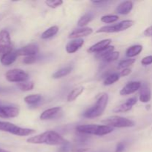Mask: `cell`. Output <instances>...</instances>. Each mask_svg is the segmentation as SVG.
Instances as JSON below:
<instances>
[{
  "instance_id": "cell-1",
  "label": "cell",
  "mask_w": 152,
  "mask_h": 152,
  "mask_svg": "<svg viewBox=\"0 0 152 152\" xmlns=\"http://www.w3.org/2000/svg\"><path fill=\"white\" fill-rule=\"evenodd\" d=\"M28 143L31 144H45L49 145H64L68 144V142L60 134L53 131L42 133L27 140Z\"/></svg>"
},
{
  "instance_id": "cell-2",
  "label": "cell",
  "mask_w": 152,
  "mask_h": 152,
  "mask_svg": "<svg viewBox=\"0 0 152 152\" xmlns=\"http://www.w3.org/2000/svg\"><path fill=\"white\" fill-rule=\"evenodd\" d=\"M108 102V95L107 94H102L97 99L94 105L88 108L84 113L83 117L92 119L98 117L103 114Z\"/></svg>"
},
{
  "instance_id": "cell-3",
  "label": "cell",
  "mask_w": 152,
  "mask_h": 152,
  "mask_svg": "<svg viewBox=\"0 0 152 152\" xmlns=\"http://www.w3.org/2000/svg\"><path fill=\"white\" fill-rule=\"evenodd\" d=\"M77 131L79 133L84 134L104 136L111 133L114 131V128L106 125H80L77 127Z\"/></svg>"
},
{
  "instance_id": "cell-4",
  "label": "cell",
  "mask_w": 152,
  "mask_h": 152,
  "mask_svg": "<svg viewBox=\"0 0 152 152\" xmlns=\"http://www.w3.org/2000/svg\"><path fill=\"white\" fill-rule=\"evenodd\" d=\"M0 131L8 132V133L13 135H17V136H29V135L34 134L36 132L34 129L21 128L13 123L4 121H0Z\"/></svg>"
},
{
  "instance_id": "cell-5",
  "label": "cell",
  "mask_w": 152,
  "mask_h": 152,
  "mask_svg": "<svg viewBox=\"0 0 152 152\" xmlns=\"http://www.w3.org/2000/svg\"><path fill=\"white\" fill-rule=\"evenodd\" d=\"M102 123L112 128H130L134 126L132 120L120 116H111L104 120Z\"/></svg>"
},
{
  "instance_id": "cell-6",
  "label": "cell",
  "mask_w": 152,
  "mask_h": 152,
  "mask_svg": "<svg viewBox=\"0 0 152 152\" xmlns=\"http://www.w3.org/2000/svg\"><path fill=\"white\" fill-rule=\"evenodd\" d=\"M134 22L132 20H124L114 25L103 26L96 31V33H117L126 31L133 26Z\"/></svg>"
},
{
  "instance_id": "cell-7",
  "label": "cell",
  "mask_w": 152,
  "mask_h": 152,
  "mask_svg": "<svg viewBox=\"0 0 152 152\" xmlns=\"http://www.w3.org/2000/svg\"><path fill=\"white\" fill-rule=\"evenodd\" d=\"M5 79L8 82L11 83H24L26 82L29 78V76L25 71L23 70L18 69H12L6 72L5 74Z\"/></svg>"
},
{
  "instance_id": "cell-8",
  "label": "cell",
  "mask_w": 152,
  "mask_h": 152,
  "mask_svg": "<svg viewBox=\"0 0 152 152\" xmlns=\"http://www.w3.org/2000/svg\"><path fill=\"white\" fill-rule=\"evenodd\" d=\"M12 43L9 33L6 30L0 31V58L12 51Z\"/></svg>"
},
{
  "instance_id": "cell-9",
  "label": "cell",
  "mask_w": 152,
  "mask_h": 152,
  "mask_svg": "<svg viewBox=\"0 0 152 152\" xmlns=\"http://www.w3.org/2000/svg\"><path fill=\"white\" fill-rule=\"evenodd\" d=\"M19 114V109L16 107L4 105L0 104V117L1 118H13Z\"/></svg>"
},
{
  "instance_id": "cell-10",
  "label": "cell",
  "mask_w": 152,
  "mask_h": 152,
  "mask_svg": "<svg viewBox=\"0 0 152 152\" xmlns=\"http://www.w3.org/2000/svg\"><path fill=\"white\" fill-rule=\"evenodd\" d=\"M18 56H36L39 53V46L35 43H31L26 46H24L22 48L16 50Z\"/></svg>"
},
{
  "instance_id": "cell-11",
  "label": "cell",
  "mask_w": 152,
  "mask_h": 152,
  "mask_svg": "<svg viewBox=\"0 0 152 152\" xmlns=\"http://www.w3.org/2000/svg\"><path fill=\"white\" fill-rule=\"evenodd\" d=\"M141 86H142V83H141L140 82H130V83L126 84V86L121 89V91H120V95L124 96V95H129L135 93V92L137 91L138 90L140 89Z\"/></svg>"
},
{
  "instance_id": "cell-12",
  "label": "cell",
  "mask_w": 152,
  "mask_h": 152,
  "mask_svg": "<svg viewBox=\"0 0 152 152\" xmlns=\"http://www.w3.org/2000/svg\"><path fill=\"white\" fill-rule=\"evenodd\" d=\"M137 102V97H132L130 99H128L126 102L122 103L121 105H118L116 107L113 111L115 113H123V112H127V111H130L132 108V107L135 105Z\"/></svg>"
},
{
  "instance_id": "cell-13",
  "label": "cell",
  "mask_w": 152,
  "mask_h": 152,
  "mask_svg": "<svg viewBox=\"0 0 152 152\" xmlns=\"http://www.w3.org/2000/svg\"><path fill=\"white\" fill-rule=\"evenodd\" d=\"M93 33V29L91 28H88V27H86V28H78V29L74 30L73 32L68 36V38L70 39H81L82 37H87V36L91 35Z\"/></svg>"
},
{
  "instance_id": "cell-14",
  "label": "cell",
  "mask_w": 152,
  "mask_h": 152,
  "mask_svg": "<svg viewBox=\"0 0 152 152\" xmlns=\"http://www.w3.org/2000/svg\"><path fill=\"white\" fill-rule=\"evenodd\" d=\"M111 39H103L102 40V41L96 43V44L94 45H92L91 48H89V49L88 50V52L90 53H99V52L103 50L104 49H105L106 48H108V46H110V44H111Z\"/></svg>"
},
{
  "instance_id": "cell-15",
  "label": "cell",
  "mask_w": 152,
  "mask_h": 152,
  "mask_svg": "<svg viewBox=\"0 0 152 152\" xmlns=\"http://www.w3.org/2000/svg\"><path fill=\"white\" fill-rule=\"evenodd\" d=\"M83 45H84V40L83 39H76L69 42L66 45L65 49L68 53H74L81 48Z\"/></svg>"
},
{
  "instance_id": "cell-16",
  "label": "cell",
  "mask_w": 152,
  "mask_h": 152,
  "mask_svg": "<svg viewBox=\"0 0 152 152\" xmlns=\"http://www.w3.org/2000/svg\"><path fill=\"white\" fill-rule=\"evenodd\" d=\"M151 93L149 86L145 84V83L142 84L140 89V101L143 102V103H146V102H148L151 100Z\"/></svg>"
},
{
  "instance_id": "cell-17",
  "label": "cell",
  "mask_w": 152,
  "mask_h": 152,
  "mask_svg": "<svg viewBox=\"0 0 152 152\" xmlns=\"http://www.w3.org/2000/svg\"><path fill=\"white\" fill-rule=\"evenodd\" d=\"M17 56L18 55L17 53H16V50H12V51L3 55L0 58V62L4 66H8V65H10L16 61Z\"/></svg>"
},
{
  "instance_id": "cell-18",
  "label": "cell",
  "mask_w": 152,
  "mask_h": 152,
  "mask_svg": "<svg viewBox=\"0 0 152 152\" xmlns=\"http://www.w3.org/2000/svg\"><path fill=\"white\" fill-rule=\"evenodd\" d=\"M60 107H54V108H50L48 109L43 111L40 115V120H48L53 119L60 112Z\"/></svg>"
},
{
  "instance_id": "cell-19",
  "label": "cell",
  "mask_w": 152,
  "mask_h": 152,
  "mask_svg": "<svg viewBox=\"0 0 152 152\" xmlns=\"http://www.w3.org/2000/svg\"><path fill=\"white\" fill-rule=\"evenodd\" d=\"M133 2L131 1H125L120 3L116 8V12L122 15L129 14L133 9Z\"/></svg>"
},
{
  "instance_id": "cell-20",
  "label": "cell",
  "mask_w": 152,
  "mask_h": 152,
  "mask_svg": "<svg viewBox=\"0 0 152 152\" xmlns=\"http://www.w3.org/2000/svg\"><path fill=\"white\" fill-rule=\"evenodd\" d=\"M142 46L140 45H136L131 46L126 50V56L131 59L132 57H134V56L139 55L142 52Z\"/></svg>"
},
{
  "instance_id": "cell-21",
  "label": "cell",
  "mask_w": 152,
  "mask_h": 152,
  "mask_svg": "<svg viewBox=\"0 0 152 152\" xmlns=\"http://www.w3.org/2000/svg\"><path fill=\"white\" fill-rule=\"evenodd\" d=\"M83 91H84V88L81 87V86L73 89V90L69 93L68 97H67L68 102H73V101L75 100L81 94H83Z\"/></svg>"
},
{
  "instance_id": "cell-22",
  "label": "cell",
  "mask_w": 152,
  "mask_h": 152,
  "mask_svg": "<svg viewBox=\"0 0 152 152\" xmlns=\"http://www.w3.org/2000/svg\"><path fill=\"white\" fill-rule=\"evenodd\" d=\"M59 31V28L57 26H52L50 28H48L46 31H45L42 34L41 38L43 39H49L50 37H53V36L56 35V34Z\"/></svg>"
},
{
  "instance_id": "cell-23",
  "label": "cell",
  "mask_w": 152,
  "mask_h": 152,
  "mask_svg": "<svg viewBox=\"0 0 152 152\" xmlns=\"http://www.w3.org/2000/svg\"><path fill=\"white\" fill-rule=\"evenodd\" d=\"M71 71H72V67L71 66H68V67H65V68H61V69H59V71H56V72L52 75V77H53V79L62 78V77L69 74L71 72Z\"/></svg>"
},
{
  "instance_id": "cell-24",
  "label": "cell",
  "mask_w": 152,
  "mask_h": 152,
  "mask_svg": "<svg viewBox=\"0 0 152 152\" xmlns=\"http://www.w3.org/2000/svg\"><path fill=\"white\" fill-rule=\"evenodd\" d=\"M42 96L40 94H31L24 98V101L28 105H35L40 102Z\"/></svg>"
},
{
  "instance_id": "cell-25",
  "label": "cell",
  "mask_w": 152,
  "mask_h": 152,
  "mask_svg": "<svg viewBox=\"0 0 152 152\" xmlns=\"http://www.w3.org/2000/svg\"><path fill=\"white\" fill-rule=\"evenodd\" d=\"M119 80H120V74H118L117 73H113V74L107 76L106 78L104 80L103 85L104 86H110V85L114 84Z\"/></svg>"
},
{
  "instance_id": "cell-26",
  "label": "cell",
  "mask_w": 152,
  "mask_h": 152,
  "mask_svg": "<svg viewBox=\"0 0 152 152\" xmlns=\"http://www.w3.org/2000/svg\"><path fill=\"white\" fill-rule=\"evenodd\" d=\"M92 19H93V16H92V14H91V13L85 14L84 16H82L80 19V20L78 21V26L83 28V27L86 26V25H88Z\"/></svg>"
},
{
  "instance_id": "cell-27",
  "label": "cell",
  "mask_w": 152,
  "mask_h": 152,
  "mask_svg": "<svg viewBox=\"0 0 152 152\" xmlns=\"http://www.w3.org/2000/svg\"><path fill=\"white\" fill-rule=\"evenodd\" d=\"M114 46H108V48H106L105 49H104L102 51L99 52V53H96V57L98 59H102L106 57L108 55H109L110 53H111L112 52H114Z\"/></svg>"
},
{
  "instance_id": "cell-28",
  "label": "cell",
  "mask_w": 152,
  "mask_h": 152,
  "mask_svg": "<svg viewBox=\"0 0 152 152\" xmlns=\"http://www.w3.org/2000/svg\"><path fill=\"white\" fill-rule=\"evenodd\" d=\"M17 86L20 90L23 91H28L34 88V84L33 82H24V83H18Z\"/></svg>"
},
{
  "instance_id": "cell-29",
  "label": "cell",
  "mask_w": 152,
  "mask_h": 152,
  "mask_svg": "<svg viewBox=\"0 0 152 152\" xmlns=\"http://www.w3.org/2000/svg\"><path fill=\"white\" fill-rule=\"evenodd\" d=\"M119 19V16L117 15H105L101 17V21L104 23H113Z\"/></svg>"
},
{
  "instance_id": "cell-30",
  "label": "cell",
  "mask_w": 152,
  "mask_h": 152,
  "mask_svg": "<svg viewBox=\"0 0 152 152\" xmlns=\"http://www.w3.org/2000/svg\"><path fill=\"white\" fill-rule=\"evenodd\" d=\"M135 62L134 59H124V60L120 61V63L118 65V68L119 69H125V68H127L128 67L132 65V64H134Z\"/></svg>"
},
{
  "instance_id": "cell-31",
  "label": "cell",
  "mask_w": 152,
  "mask_h": 152,
  "mask_svg": "<svg viewBox=\"0 0 152 152\" xmlns=\"http://www.w3.org/2000/svg\"><path fill=\"white\" fill-rule=\"evenodd\" d=\"M119 56H120V53L117 51H114L112 52L111 53H110L109 55L105 57L103 59L104 62H114V61L117 60V59L119 58Z\"/></svg>"
},
{
  "instance_id": "cell-32",
  "label": "cell",
  "mask_w": 152,
  "mask_h": 152,
  "mask_svg": "<svg viewBox=\"0 0 152 152\" xmlns=\"http://www.w3.org/2000/svg\"><path fill=\"white\" fill-rule=\"evenodd\" d=\"M62 3H63V1H61V0H48V1H45V4L50 8H56V7L62 5Z\"/></svg>"
},
{
  "instance_id": "cell-33",
  "label": "cell",
  "mask_w": 152,
  "mask_h": 152,
  "mask_svg": "<svg viewBox=\"0 0 152 152\" xmlns=\"http://www.w3.org/2000/svg\"><path fill=\"white\" fill-rule=\"evenodd\" d=\"M37 61V57L35 56H26V57L24 58L23 62L27 65H29V64H33Z\"/></svg>"
},
{
  "instance_id": "cell-34",
  "label": "cell",
  "mask_w": 152,
  "mask_h": 152,
  "mask_svg": "<svg viewBox=\"0 0 152 152\" xmlns=\"http://www.w3.org/2000/svg\"><path fill=\"white\" fill-rule=\"evenodd\" d=\"M141 63L143 65H148L152 64V55L144 57L141 61Z\"/></svg>"
},
{
  "instance_id": "cell-35",
  "label": "cell",
  "mask_w": 152,
  "mask_h": 152,
  "mask_svg": "<svg viewBox=\"0 0 152 152\" xmlns=\"http://www.w3.org/2000/svg\"><path fill=\"white\" fill-rule=\"evenodd\" d=\"M131 72H132V70H131L130 68H125V69H123V71L120 73V77H126V76H128L129 74H130Z\"/></svg>"
},
{
  "instance_id": "cell-36",
  "label": "cell",
  "mask_w": 152,
  "mask_h": 152,
  "mask_svg": "<svg viewBox=\"0 0 152 152\" xmlns=\"http://www.w3.org/2000/svg\"><path fill=\"white\" fill-rule=\"evenodd\" d=\"M125 150V145L123 142H119L117 145L115 152H123Z\"/></svg>"
},
{
  "instance_id": "cell-37",
  "label": "cell",
  "mask_w": 152,
  "mask_h": 152,
  "mask_svg": "<svg viewBox=\"0 0 152 152\" xmlns=\"http://www.w3.org/2000/svg\"><path fill=\"white\" fill-rule=\"evenodd\" d=\"M143 34L145 37H152V25L148 27V28H147L145 30Z\"/></svg>"
},
{
  "instance_id": "cell-38",
  "label": "cell",
  "mask_w": 152,
  "mask_h": 152,
  "mask_svg": "<svg viewBox=\"0 0 152 152\" xmlns=\"http://www.w3.org/2000/svg\"><path fill=\"white\" fill-rule=\"evenodd\" d=\"M105 2V1H92V3H94V4H102V3H104Z\"/></svg>"
},
{
  "instance_id": "cell-39",
  "label": "cell",
  "mask_w": 152,
  "mask_h": 152,
  "mask_svg": "<svg viewBox=\"0 0 152 152\" xmlns=\"http://www.w3.org/2000/svg\"><path fill=\"white\" fill-rule=\"evenodd\" d=\"M0 152H9L8 151H6V150L2 149V148H0Z\"/></svg>"
}]
</instances>
